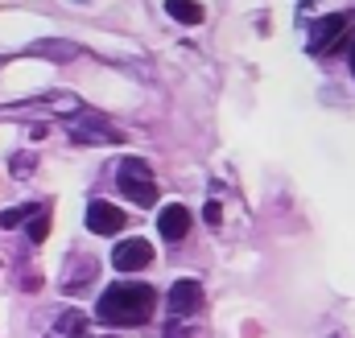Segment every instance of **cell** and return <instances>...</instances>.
Listing matches in <instances>:
<instances>
[{
    "mask_svg": "<svg viewBox=\"0 0 355 338\" xmlns=\"http://www.w3.org/2000/svg\"><path fill=\"white\" fill-rule=\"evenodd\" d=\"M71 141L75 145H124V132L107 128L103 120H87V124H75L71 128Z\"/></svg>",
    "mask_w": 355,
    "mask_h": 338,
    "instance_id": "ba28073f",
    "label": "cell"
},
{
    "mask_svg": "<svg viewBox=\"0 0 355 338\" xmlns=\"http://www.w3.org/2000/svg\"><path fill=\"white\" fill-rule=\"evenodd\" d=\"M202 219H207V223H211V227H219V223H223V206H219V202H215V198H211V202H207V206H202Z\"/></svg>",
    "mask_w": 355,
    "mask_h": 338,
    "instance_id": "e0dca14e",
    "label": "cell"
},
{
    "mask_svg": "<svg viewBox=\"0 0 355 338\" xmlns=\"http://www.w3.org/2000/svg\"><path fill=\"white\" fill-rule=\"evenodd\" d=\"M343 29H347V17H343V12H331V17H322V21L310 29V54H322V50L339 46Z\"/></svg>",
    "mask_w": 355,
    "mask_h": 338,
    "instance_id": "8992f818",
    "label": "cell"
},
{
    "mask_svg": "<svg viewBox=\"0 0 355 338\" xmlns=\"http://www.w3.org/2000/svg\"><path fill=\"white\" fill-rule=\"evenodd\" d=\"M166 12L182 21V25H198L207 12H202V4H194V0H166Z\"/></svg>",
    "mask_w": 355,
    "mask_h": 338,
    "instance_id": "7c38bea8",
    "label": "cell"
},
{
    "mask_svg": "<svg viewBox=\"0 0 355 338\" xmlns=\"http://www.w3.org/2000/svg\"><path fill=\"white\" fill-rule=\"evenodd\" d=\"M87 231H95V235H116V231H124V211L112 206V202H103V198H95L87 206Z\"/></svg>",
    "mask_w": 355,
    "mask_h": 338,
    "instance_id": "5b68a950",
    "label": "cell"
},
{
    "mask_svg": "<svg viewBox=\"0 0 355 338\" xmlns=\"http://www.w3.org/2000/svg\"><path fill=\"white\" fill-rule=\"evenodd\" d=\"M29 54L33 58H54V62H71V58H79V46L62 42V37H42V42L29 46Z\"/></svg>",
    "mask_w": 355,
    "mask_h": 338,
    "instance_id": "9c48e42d",
    "label": "cell"
},
{
    "mask_svg": "<svg viewBox=\"0 0 355 338\" xmlns=\"http://www.w3.org/2000/svg\"><path fill=\"white\" fill-rule=\"evenodd\" d=\"M153 310H157V293L141 281H120L103 289V297L95 301V318L107 326H141L153 318Z\"/></svg>",
    "mask_w": 355,
    "mask_h": 338,
    "instance_id": "6da1fadb",
    "label": "cell"
},
{
    "mask_svg": "<svg viewBox=\"0 0 355 338\" xmlns=\"http://www.w3.org/2000/svg\"><path fill=\"white\" fill-rule=\"evenodd\" d=\"M50 338H87V314L83 310H62Z\"/></svg>",
    "mask_w": 355,
    "mask_h": 338,
    "instance_id": "8fae6325",
    "label": "cell"
},
{
    "mask_svg": "<svg viewBox=\"0 0 355 338\" xmlns=\"http://www.w3.org/2000/svg\"><path fill=\"white\" fill-rule=\"evenodd\" d=\"M99 276V264L91 260V256H79V260H71V268H67V276H62V289L67 293H75V289H83Z\"/></svg>",
    "mask_w": 355,
    "mask_h": 338,
    "instance_id": "30bf717a",
    "label": "cell"
},
{
    "mask_svg": "<svg viewBox=\"0 0 355 338\" xmlns=\"http://www.w3.org/2000/svg\"><path fill=\"white\" fill-rule=\"evenodd\" d=\"M166 338H190V330H186L182 322H170V326H166Z\"/></svg>",
    "mask_w": 355,
    "mask_h": 338,
    "instance_id": "ac0fdd59",
    "label": "cell"
},
{
    "mask_svg": "<svg viewBox=\"0 0 355 338\" xmlns=\"http://www.w3.org/2000/svg\"><path fill=\"white\" fill-rule=\"evenodd\" d=\"M33 166H37V161H33V153H17V157H12V173H17V177H29Z\"/></svg>",
    "mask_w": 355,
    "mask_h": 338,
    "instance_id": "9a60e30c",
    "label": "cell"
},
{
    "mask_svg": "<svg viewBox=\"0 0 355 338\" xmlns=\"http://www.w3.org/2000/svg\"><path fill=\"white\" fill-rule=\"evenodd\" d=\"M116 186L137 202V206H153L157 202V186H153V166L141 157H124L116 169Z\"/></svg>",
    "mask_w": 355,
    "mask_h": 338,
    "instance_id": "7a4b0ae2",
    "label": "cell"
},
{
    "mask_svg": "<svg viewBox=\"0 0 355 338\" xmlns=\"http://www.w3.org/2000/svg\"><path fill=\"white\" fill-rule=\"evenodd\" d=\"M190 211L182 206V202H170V206H162V215H157V231H162V240H170V244H178V240H186V231H190Z\"/></svg>",
    "mask_w": 355,
    "mask_h": 338,
    "instance_id": "52a82bcc",
    "label": "cell"
},
{
    "mask_svg": "<svg viewBox=\"0 0 355 338\" xmlns=\"http://www.w3.org/2000/svg\"><path fill=\"white\" fill-rule=\"evenodd\" d=\"M50 107H54V112H62V116H71V112H79V99H75V95H54V99H50Z\"/></svg>",
    "mask_w": 355,
    "mask_h": 338,
    "instance_id": "2e32d148",
    "label": "cell"
},
{
    "mask_svg": "<svg viewBox=\"0 0 355 338\" xmlns=\"http://www.w3.org/2000/svg\"><path fill=\"white\" fill-rule=\"evenodd\" d=\"M46 235H50V211L33 215V223H29V244H46Z\"/></svg>",
    "mask_w": 355,
    "mask_h": 338,
    "instance_id": "5bb4252c",
    "label": "cell"
},
{
    "mask_svg": "<svg viewBox=\"0 0 355 338\" xmlns=\"http://www.w3.org/2000/svg\"><path fill=\"white\" fill-rule=\"evenodd\" d=\"M107 338H112V335H107Z\"/></svg>",
    "mask_w": 355,
    "mask_h": 338,
    "instance_id": "ffe728a7",
    "label": "cell"
},
{
    "mask_svg": "<svg viewBox=\"0 0 355 338\" xmlns=\"http://www.w3.org/2000/svg\"><path fill=\"white\" fill-rule=\"evenodd\" d=\"M352 75H355V50H352Z\"/></svg>",
    "mask_w": 355,
    "mask_h": 338,
    "instance_id": "d6986e66",
    "label": "cell"
},
{
    "mask_svg": "<svg viewBox=\"0 0 355 338\" xmlns=\"http://www.w3.org/2000/svg\"><path fill=\"white\" fill-rule=\"evenodd\" d=\"M166 310H170L174 318H190V314H198V310H202V285L190 281V276L174 281V285H170V297H166Z\"/></svg>",
    "mask_w": 355,
    "mask_h": 338,
    "instance_id": "3957f363",
    "label": "cell"
},
{
    "mask_svg": "<svg viewBox=\"0 0 355 338\" xmlns=\"http://www.w3.org/2000/svg\"><path fill=\"white\" fill-rule=\"evenodd\" d=\"M46 206L42 202H25V206H8V211H0V227L4 231H12V227H21L25 219H33V215H42Z\"/></svg>",
    "mask_w": 355,
    "mask_h": 338,
    "instance_id": "4fadbf2b",
    "label": "cell"
},
{
    "mask_svg": "<svg viewBox=\"0 0 355 338\" xmlns=\"http://www.w3.org/2000/svg\"><path fill=\"white\" fill-rule=\"evenodd\" d=\"M112 264L120 268V272H137V268H149L153 264V244L149 240H120L116 244V252H112Z\"/></svg>",
    "mask_w": 355,
    "mask_h": 338,
    "instance_id": "277c9868",
    "label": "cell"
}]
</instances>
